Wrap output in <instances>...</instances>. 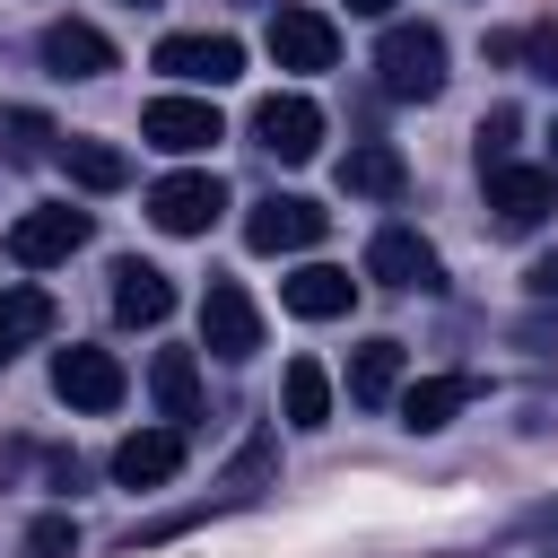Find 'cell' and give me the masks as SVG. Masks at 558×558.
<instances>
[{
    "instance_id": "cell-1",
    "label": "cell",
    "mask_w": 558,
    "mask_h": 558,
    "mask_svg": "<svg viewBox=\"0 0 558 558\" xmlns=\"http://www.w3.org/2000/svg\"><path fill=\"white\" fill-rule=\"evenodd\" d=\"M375 78H384V96H401V105L445 96V35L418 26V17L384 26V44H375Z\"/></svg>"
},
{
    "instance_id": "cell-2",
    "label": "cell",
    "mask_w": 558,
    "mask_h": 558,
    "mask_svg": "<svg viewBox=\"0 0 558 558\" xmlns=\"http://www.w3.org/2000/svg\"><path fill=\"white\" fill-rule=\"evenodd\" d=\"M480 183H488V227H497V235H532V227L558 209V174H549V166H514V157H506V166H488Z\"/></svg>"
},
{
    "instance_id": "cell-3",
    "label": "cell",
    "mask_w": 558,
    "mask_h": 558,
    "mask_svg": "<svg viewBox=\"0 0 558 558\" xmlns=\"http://www.w3.org/2000/svg\"><path fill=\"white\" fill-rule=\"evenodd\" d=\"M323 227H331V209L305 201V192H270V201L244 209V244L253 253H305V244H323Z\"/></svg>"
},
{
    "instance_id": "cell-4",
    "label": "cell",
    "mask_w": 558,
    "mask_h": 558,
    "mask_svg": "<svg viewBox=\"0 0 558 558\" xmlns=\"http://www.w3.org/2000/svg\"><path fill=\"white\" fill-rule=\"evenodd\" d=\"M366 279H375V288H401V296H436V288H445V262H436V244H427L418 227H384V235L366 244Z\"/></svg>"
},
{
    "instance_id": "cell-5",
    "label": "cell",
    "mask_w": 558,
    "mask_h": 558,
    "mask_svg": "<svg viewBox=\"0 0 558 558\" xmlns=\"http://www.w3.org/2000/svg\"><path fill=\"white\" fill-rule=\"evenodd\" d=\"M52 392H61L70 410H122L131 375H122V357H113V349L70 340V349H52Z\"/></svg>"
},
{
    "instance_id": "cell-6",
    "label": "cell",
    "mask_w": 558,
    "mask_h": 558,
    "mask_svg": "<svg viewBox=\"0 0 558 558\" xmlns=\"http://www.w3.org/2000/svg\"><path fill=\"white\" fill-rule=\"evenodd\" d=\"M87 244V209H70V201H44V209H26L17 227H9V262L17 270H52V262H70Z\"/></svg>"
},
{
    "instance_id": "cell-7",
    "label": "cell",
    "mask_w": 558,
    "mask_h": 558,
    "mask_svg": "<svg viewBox=\"0 0 558 558\" xmlns=\"http://www.w3.org/2000/svg\"><path fill=\"white\" fill-rule=\"evenodd\" d=\"M253 148H270L279 166H305L323 148V105L314 96H262L253 105Z\"/></svg>"
},
{
    "instance_id": "cell-8",
    "label": "cell",
    "mask_w": 558,
    "mask_h": 558,
    "mask_svg": "<svg viewBox=\"0 0 558 558\" xmlns=\"http://www.w3.org/2000/svg\"><path fill=\"white\" fill-rule=\"evenodd\" d=\"M218 209H227V183L218 174H166V183H148V218L166 227V235H209L218 227Z\"/></svg>"
},
{
    "instance_id": "cell-9",
    "label": "cell",
    "mask_w": 558,
    "mask_h": 558,
    "mask_svg": "<svg viewBox=\"0 0 558 558\" xmlns=\"http://www.w3.org/2000/svg\"><path fill=\"white\" fill-rule=\"evenodd\" d=\"M140 140L166 148V157H201V148L227 140V131H218V105H209V96H157V105L140 113Z\"/></svg>"
},
{
    "instance_id": "cell-10",
    "label": "cell",
    "mask_w": 558,
    "mask_h": 558,
    "mask_svg": "<svg viewBox=\"0 0 558 558\" xmlns=\"http://www.w3.org/2000/svg\"><path fill=\"white\" fill-rule=\"evenodd\" d=\"M201 349L209 357H253L262 349V305L235 279H209V296H201Z\"/></svg>"
},
{
    "instance_id": "cell-11",
    "label": "cell",
    "mask_w": 558,
    "mask_h": 558,
    "mask_svg": "<svg viewBox=\"0 0 558 558\" xmlns=\"http://www.w3.org/2000/svg\"><path fill=\"white\" fill-rule=\"evenodd\" d=\"M270 61L279 70H331L340 61V26L323 17V9H270Z\"/></svg>"
},
{
    "instance_id": "cell-12",
    "label": "cell",
    "mask_w": 558,
    "mask_h": 558,
    "mask_svg": "<svg viewBox=\"0 0 558 558\" xmlns=\"http://www.w3.org/2000/svg\"><path fill=\"white\" fill-rule=\"evenodd\" d=\"M157 70L183 78V87H227V78H244V44L235 35H166Z\"/></svg>"
},
{
    "instance_id": "cell-13",
    "label": "cell",
    "mask_w": 558,
    "mask_h": 558,
    "mask_svg": "<svg viewBox=\"0 0 558 558\" xmlns=\"http://www.w3.org/2000/svg\"><path fill=\"white\" fill-rule=\"evenodd\" d=\"M35 52H44V70H61V78H105V70H113V35L87 26V17H52Z\"/></svg>"
},
{
    "instance_id": "cell-14",
    "label": "cell",
    "mask_w": 558,
    "mask_h": 558,
    "mask_svg": "<svg viewBox=\"0 0 558 558\" xmlns=\"http://www.w3.org/2000/svg\"><path fill=\"white\" fill-rule=\"evenodd\" d=\"M183 445H192L183 427H140V436L113 445V480H122V488H166V480L183 471Z\"/></svg>"
},
{
    "instance_id": "cell-15",
    "label": "cell",
    "mask_w": 558,
    "mask_h": 558,
    "mask_svg": "<svg viewBox=\"0 0 558 558\" xmlns=\"http://www.w3.org/2000/svg\"><path fill=\"white\" fill-rule=\"evenodd\" d=\"M279 305H288L296 323H340V314L357 305V279L331 270V262H305L296 279H279Z\"/></svg>"
},
{
    "instance_id": "cell-16",
    "label": "cell",
    "mask_w": 558,
    "mask_h": 558,
    "mask_svg": "<svg viewBox=\"0 0 558 558\" xmlns=\"http://www.w3.org/2000/svg\"><path fill=\"white\" fill-rule=\"evenodd\" d=\"M113 314H122V323H166V314H174V279H166L157 262L122 253V262H113Z\"/></svg>"
},
{
    "instance_id": "cell-17",
    "label": "cell",
    "mask_w": 558,
    "mask_h": 558,
    "mask_svg": "<svg viewBox=\"0 0 558 558\" xmlns=\"http://www.w3.org/2000/svg\"><path fill=\"white\" fill-rule=\"evenodd\" d=\"M401 375H410V349H401V340H366V349H349V401L392 410Z\"/></svg>"
},
{
    "instance_id": "cell-18",
    "label": "cell",
    "mask_w": 558,
    "mask_h": 558,
    "mask_svg": "<svg viewBox=\"0 0 558 558\" xmlns=\"http://www.w3.org/2000/svg\"><path fill=\"white\" fill-rule=\"evenodd\" d=\"M148 392H157V410H166V427H201V366H192V349H157V366H148Z\"/></svg>"
},
{
    "instance_id": "cell-19",
    "label": "cell",
    "mask_w": 558,
    "mask_h": 558,
    "mask_svg": "<svg viewBox=\"0 0 558 558\" xmlns=\"http://www.w3.org/2000/svg\"><path fill=\"white\" fill-rule=\"evenodd\" d=\"M462 401H471V375H418V384H401V392H392L401 427H418V436L453 427V410H462Z\"/></svg>"
},
{
    "instance_id": "cell-20",
    "label": "cell",
    "mask_w": 558,
    "mask_h": 558,
    "mask_svg": "<svg viewBox=\"0 0 558 558\" xmlns=\"http://www.w3.org/2000/svg\"><path fill=\"white\" fill-rule=\"evenodd\" d=\"M340 183H349L357 201H392V192L410 183V166H401V148H392V140H357V148L340 157Z\"/></svg>"
},
{
    "instance_id": "cell-21",
    "label": "cell",
    "mask_w": 558,
    "mask_h": 558,
    "mask_svg": "<svg viewBox=\"0 0 558 558\" xmlns=\"http://www.w3.org/2000/svg\"><path fill=\"white\" fill-rule=\"evenodd\" d=\"M279 410H288V427H331V375L314 366V357H288V375H279Z\"/></svg>"
},
{
    "instance_id": "cell-22",
    "label": "cell",
    "mask_w": 558,
    "mask_h": 558,
    "mask_svg": "<svg viewBox=\"0 0 558 558\" xmlns=\"http://www.w3.org/2000/svg\"><path fill=\"white\" fill-rule=\"evenodd\" d=\"M61 166H70L78 192H122V183H131V157H122L113 140H61Z\"/></svg>"
},
{
    "instance_id": "cell-23",
    "label": "cell",
    "mask_w": 558,
    "mask_h": 558,
    "mask_svg": "<svg viewBox=\"0 0 558 558\" xmlns=\"http://www.w3.org/2000/svg\"><path fill=\"white\" fill-rule=\"evenodd\" d=\"M514 131H523V113H514V105H488V113H480V131H471V157H480V174L514 157Z\"/></svg>"
},
{
    "instance_id": "cell-24",
    "label": "cell",
    "mask_w": 558,
    "mask_h": 558,
    "mask_svg": "<svg viewBox=\"0 0 558 558\" xmlns=\"http://www.w3.org/2000/svg\"><path fill=\"white\" fill-rule=\"evenodd\" d=\"M44 323H52V296H44V288H9V296H0V331H9V349H26Z\"/></svg>"
},
{
    "instance_id": "cell-25",
    "label": "cell",
    "mask_w": 558,
    "mask_h": 558,
    "mask_svg": "<svg viewBox=\"0 0 558 558\" xmlns=\"http://www.w3.org/2000/svg\"><path fill=\"white\" fill-rule=\"evenodd\" d=\"M0 131H9V157H17V166L52 157V122H44V113H26V105H17V113H0Z\"/></svg>"
},
{
    "instance_id": "cell-26",
    "label": "cell",
    "mask_w": 558,
    "mask_h": 558,
    "mask_svg": "<svg viewBox=\"0 0 558 558\" xmlns=\"http://www.w3.org/2000/svg\"><path fill=\"white\" fill-rule=\"evenodd\" d=\"M514 61H523L532 78H549V87H558V17H541V26H523V35H514Z\"/></svg>"
},
{
    "instance_id": "cell-27",
    "label": "cell",
    "mask_w": 558,
    "mask_h": 558,
    "mask_svg": "<svg viewBox=\"0 0 558 558\" xmlns=\"http://www.w3.org/2000/svg\"><path fill=\"white\" fill-rule=\"evenodd\" d=\"M26 558H78V523L70 514H35L26 523Z\"/></svg>"
},
{
    "instance_id": "cell-28",
    "label": "cell",
    "mask_w": 558,
    "mask_h": 558,
    "mask_svg": "<svg viewBox=\"0 0 558 558\" xmlns=\"http://www.w3.org/2000/svg\"><path fill=\"white\" fill-rule=\"evenodd\" d=\"M262 471H270V427H253V436H244V453H235L227 488H235V497H253V488H262Z\"/></svg>"
},
{
    "instance_id": "cell-29",
    "label": "cell",
    "mask_w": 558,
    "mask_h": 558,
    "mask_svg": "<svg viewBox=\"0 0 558 558\" xmlns=\"http://www.w3.org/2000/svg\"><path fill=\"white\" fill-rule=\"evenodd\" d=\"M523 288H532V296H558V244H549V253L523 270Z\"/></svg>"
},
{
    "instance_id": "cell-30",
    "label": "cell",
    "mask_w": 558,
    "mask_h": 558,
    "mask_svg": "<svg viewBox=\"0 0 558 558\" xmlns=\"http://www.w3.org/2000/svg\"><path fill=\"white\" fill-rule=\"evenodd\" d=\"M523 532H532V549H541V558H558V506H541Z\"/></svg>"
},
{
    "instance_id": "cell-31",
    "label": "cell",
    "mask_w": 558,
    "mask_h": 558,
    "mask_svg": "<svg viewBox=\"0 0 558 558\" xmlns=\"http://www.w3.org/2000/svg\"><path fill=\"white\" fill-rule=\"evenodd\" d=\"M349 9H357V17H384V9H392V0H349Z\"/></svg>"
},
{
    "instance_id": "cell-32",
    "label": "cell",
    "mask_w": 558,
    "mask_h": 558,
    "mask_svg": "<svg viewBox=\"0 0 558 558\" xmlns=\"http://www.w3.org/2000/svg\"><path fill=\"white\" fill-rule=\"evenodd\" d=\"M549 174H558V131H549Z\"/></svg>"
},
{
    "instance_id": "cell-33",
    "label": "cell",
    "mask_w": 558,
    "mask_h": 558,
    "mask_svg": "<svg viewBox=\"0 0 558 558\" xmlns=\"http://www.w3.org/2000/svg\"><path fill=\"white\" fill-rule=\"evenodd\" d=\"M9 357H17V349H9V331H0V366H9Z\"/></svg>"
},
{
    "instance_id": "cell-34",
    "label": "cell",
    "mask_w": 558,
    "mask_h": 558,
    "mask_svg": "<svg viewBox=\"0 0 558 558\" xmlns=\"http://www.w3.org/2000/svg\"><path fill=\"white\" fill-rule=\"evenodd\" d=\"M270 9H279V0H270Z\"/></svg>"
}]
</instances>
